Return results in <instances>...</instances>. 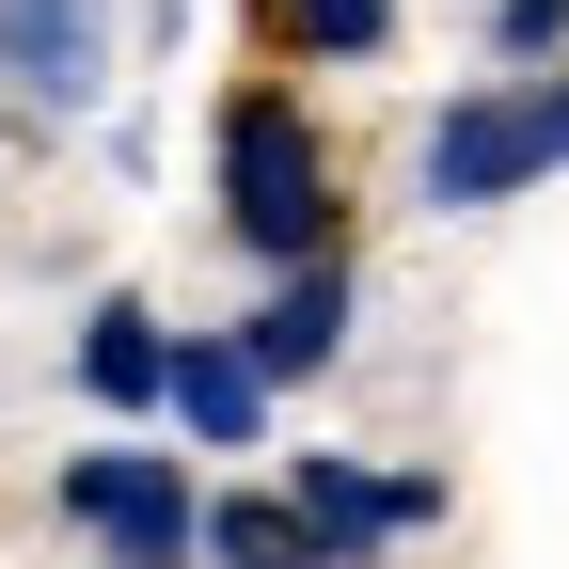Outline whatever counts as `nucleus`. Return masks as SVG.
<instances>
[{"mask_svg": "<svg viewBox=\"0 0 569 569\" xmlns=\"http://www.w3.org/2000/svg\"><path fill=\"white\" fill-rule=\"evenodd\" d=\"M222 238L269 253V269H332V159L284 96H238L222 111Z\"/></svg>", "mask_w": 569, "mask_h": 569, "instance_id": "obj_1", "label": "nucleus"}, {"mask_svg": "<svg viewBox=\"0 0 569 569\" xmlns=\"http://www.w3.org/2000/svg\"><path fill=\"white\" fill-rule=\"evenodd\" d=\"M569 142H553V111L538 96H459L443 127H427V206H507L522 174H553Z\"/></svg>", "mask_w": 569, "mask_h": 569, "instance_id": "obj_2", "label": "nucleus"}, {"mask_svg": "<svg viewBox=\"0 0 569 569\" xmlns=\"http://www.w3.org/2000/svg\"><path fill=\"white\" fill-rule=\"evenodd\" d=\"M63 507L111 538V569H190V553H206V507L174 490V459H80Z\"/></svg>", "mask_w": 569, "mask_h": 569, "instance_id": "obj_3", "label": "nucleus"}, {"mask_svg": "<svg viewBox=\"0 0 569 569\" xmlns=\"http://www.w3.org/2000/svg\"><path fill=\"white\" fill-rule=\"evenodd\" d=\"M0 80H17L32 111H96L111 17H96V0H0Z\"/></svg>", "mask_w": 569, "mask_h": 569, "instance_id": "obj_4", "label": "nucleus"}, {"mask_svg": "<svg viewBox=\"0 0 569 569\" xmlns=\"http://www.w3.org/2000/svg\"><path fill=\"white\" fill-rule=\"evenodd\" d=\"M284 507H301V538L348 569V553H380V538H411L427 507H443V490L427 475H365V459H301V490H284Z\"/></svg>", "mask_w": 569, "mask_h": 569, "instance_id": "obj_5", "label": "nucleus"}, {"mask_svg": "<svg viewBox=\"0 0 569 569\" xmlns=\"http://www.w3.org/2000/svg\"><path fill=\"white\" fill-rule=\"evenodd\" d=\"M332 348H348V269H284L269 301L238 317V365H253V380H317Z\"/></svg>", "mask_w": 569, "mask_h": 569, "instance_id": "obj_6", "label": "nucleus"}, {"mask_svg": "<svg viewBox=\"0 0 569 569\" xmlns=\"http://www.w3.org/2000/svg\"><path fill=\"white\" fill-rule=\"evenodd\" d=\"M80 396H96V411H142V396H174V332L142 317V301H96V317H80Z\"/></svg>", "mask_w": 569, "mask_h": 569, "instance_id": "obj_7", "label": "nucleus"}, {"mask_svg": "<svg viewBox=\"0 0 569 569\" xmlns=\"http://www.w3.org/2000/svg\"><path fill=\"white\" fill-rule=\"evenodd\" d=\"M174 411L206 427V443H253V411H269V380L238 365V348H174Z\"/></svg>", "mask_w": 569, "mask_h": 569, "instance_id": "obj_8", "label": "nucleus"}, {"mask_svg": "<svg viewBox=\"0 0 569 569\" xmlns=\"http://www.w3.org/2000/svg\"><path fill=\"white\" fill-rule=\"evenodd\" d=\"M206 553H222V569H332V553L301 538V507H269V490H238V507H206Z\"/></svg>", "mask_w": 569, "mask_h": 569, "instance_id": "obj_9", "label": "nucleus"}, {"mask_svg": "<svg viewBox=\"0 0 569 569\" xmlns=\"http://www.w3.org/2000/svg\"><path fill=\"white\" fill-rule=\"evenodd\" d=\"M380 17H396V0H284V32H301L317 63H365V48H380Z\"/></svg>", "mask_w": 569, "mask_h": 569, "instance_id": "obj_10", "label": "nucleus"}, {"mask_svg": "<svg viewBox=\"0 0 569 569\" xmlns=\"http://www.w3.org/2000/svg\"><path fill=\"white\" fill-rule=\"evenodd\" d=\"M490 48H507V63H553L569 48V0H490Z\"/></svg>", "mask_w": 569, "mask_h": 569, "instance_id": "obj_11", "label": "nucleus"}]
</instances>
